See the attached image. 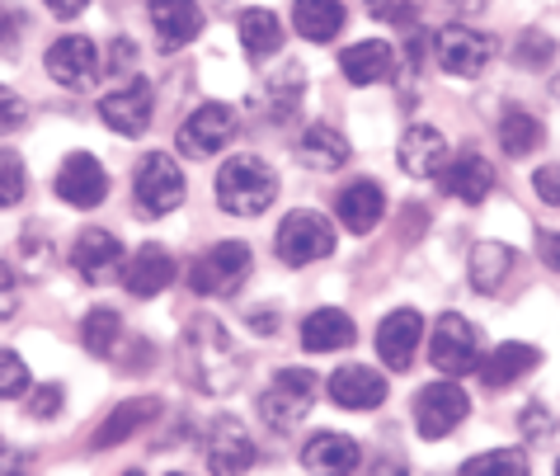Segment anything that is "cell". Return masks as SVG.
<instances>
[{"instance_id":"obj_12","label":"cell","mask_w":560,"mask_h":476,"mask_svg":"<svg viewBox=\"0 0 560 476\" xmlns=\"http://www.w3.org/2000/svg\"><path fill=\"white\" fill-rule=\"evenodd\" d=\"M151 114H155V100H151V81H142V76H132L128 85L108 90L100 100V118L118 137H142L151 128Z\"/></svg>"},{"instance_id":"obj_2","label":"cell","mask_w":560,"mask_h":476,"mask_svg":"<svg viewBox=\"0 0 560 476\" xmlns=\"http://www.w3.org/2000/svg\"><path fill=\"white\" fill-rule=\"evenodd\" d=\"M278 198V175L259 156H231L217 171V204L236 218H259Z\"/></svg>"},{"instance_id":"obj_51","label":"cell","mask_w":560,"mask_h":476,"mask_svg":"<svg viewBox=\"0 0 560 476\" xmlns=\"http://www.w3.org/2000/svg\"><path fill=\"white\" fill-rule=\"evenodd\" d=\"M250 321H255V330H259V335H273V330H278V312H255Z\"/></svg>"},{"instance_id":"obj_9","label":"cell","mask_w":560,"mask_h":476,"mask_svg":"<svg viewBox=\"0 0 560 476\" xmlns=\"http://www.w3.org/2000/svg\"><path fill=\"white\" fill-rule=\"evenodd\" d=\"M433 57H439V67L447 76L471 81V76H480L490 67L494 38L480 34V28H471V24H447V28H439V38H433Z\"/></svg>"},{"instance_id":"obj_10","label":"cell","mask_w":560,"mask_h":476,"mask_svg":"<svg viewBox=\"0 0 560 476\" xmlns=\"http://www.w3.org/2000/svg\"><path fill=\"white\" fill-rule=\"evenodd\" d=\"M466 416H471V396L457 382H429L415 392V425L424 439H447Z\"/></svg>"},{"instance_id":"obj_24","label":"cell","mask_w":560,"mask_h":476,"mask_svg":"<svg viewBox=\"0 0 560 476\" xmlns=\"http://www.w3.org/2000/svg\"><path fill=\"white\" fill-rule=\"evenodd\" d=\"M439 184H443V194L462 198V204H486L490 189H494V165L486 156H476V151H466V156L443 165Z\"/></svg>"},{"instance_id":"obj_48","label":"cell","mask_w":560,"mask_h":476,"mask_svg":"<svg viewBox=\"0 0 560 476\" xmlns=\"http://www.w3.org/2000/svg\"><path fill=\"white\" fill-rule=\"evenodd\" d=\"M0 476H34V457L28 453H5L0 457Z\"/></svg>"},{"instance_id":"obj_23","label":"cell","mask_w":560,"mask_h":476,"mask_svg":"<svg viewBox=\"0 0 560 476\" xmlns=\"http://www.w3.org/2000/svg\"><path fill=\"white\" fill-rule=\"evenodd\" d=\"M339 71H345L349 85H382L396 76V48L382 38H363V43H353V48H345Z\"/></svg>"},{"instance_id":"obj_7","label":"cell","mask_w":560,"mask_h":476,"mask_svg":"<svg viewBox=\"0 0 560 476\" xmlns=\"http://www.w3.org/2000/svg\"><path fill=\"white\" fill-rule=\"evenodd\" d=\"M236 128H241L236 109H231V104L208 100V104H198V109L179 123V151H184V156H194V161H208L222 147H231Z\"/></svg>"},{"instance_id":"obj_11","label":"cell","mask_w":560,"mask_h":476,"mask_svg":"<svg viewBox=\"0 0 560 476\" xmlns=\"http://www.w3.org/2000/svg\"><path fill=\"white\" fill-rule=\"evenodd\" d=\"M208 472L212 476H245L255 463H259V449H255V439L245 434V425L241 420H231V416H222V420H212V429H208Z\"/></svg>"},{"instance_id":"obj_20","label":"cell","mask_w":560,"mask_h":476,"mask_svg":"<svg viewBox=\"0 0 560 476\" xmlns=\"http://www.w3.org/2000/svg\"><path fill=\"white\" fill-rule=\"evenodd\" d=\"M147 14L155 24L161 53H179L184 43H194L198 34H203V10H198L194 0H151Z\"/></svg>"},{"instance_id":"obj_54","label":"cell","mask_w":560,"mask_h":476,"mask_svg":"<svg viewBox=\"0 0 560 476\" xmlns=\"http://www.w3.org/2000/svg\"><path fill=\"white\" fill-rule=\"evenodd\" d=\"M170 476H189V472H170Z\"/></svg>"},{"instance_id":"obj_33","label":"cell","mask_w":560,"mask_h":476,"mask_svg":"<svg viewBox=\"0 0 560 476\" xmlns=\"http://www.w3.org/2000/svg\"><path fill=\"white\" fill-rule=\"evenodd\" d=\"M81 345L95 359H108L122 345V316L114 312V306H95V312L81 321Z\"/></svg>"},{"instance_id":"obj_25","label":"cell","mask_w":560,"mask_h":476,"mask_svg":"<svg viewBox=\"0 0 560 476\" xmlns=\"http://www.w3.org/2000/svg\"><path fill=\"white\" fill-rule=\"evenodd\" d=\"M541 363V349H533V345H518V340H509V345H494L486 359H480V382H486L490 392H500V387H509V382H518V378H527L533 368Z\"/></svg>"},{"instance_id":"obj_35","label":"cell","mask_w":560,"mask_h":476,"mask_svg":"<svg viewBox=\"0 0 560 476\" xmlns=\"http://www.w3.org/2000/svg\"><path fill=\"white\" fill-rule=\"evenodd\" d=\"M302 90H306V76H302V67H283L278 76H269V100H273V118H288L292 109H298Z\"/></svg>"},{"instance_id":"obj_30","label":"cell","mask_w":560,"mask_h":476,"mask_svg":"<svg viewBox=\"0 0 560 476\" xmlns=\"http://www.w3.org/2000/svg\"><path fill=\"white\" fill-rule=\"evenodd\" d=\"M513 269V251L504 241H480L471 251V265H466V274H471V288L476 293H494Z\"/></svg>"},{"instance_id":"obj_49","label":"cell","mask_w":560,"mask_h":476,"mask_svg":"<svg viewBox=\"0 0 560 476\" xmlns=\"http://www.w3.org/2000/svg\"><path fill=\"white\" fill-rule=\"evenodd\" d=\"M85 5H90V0H48V10L57 14V20H75Z\"/></svg>"},{"instance_id":"obj_17","label":"cell","mask_w":560,"mask_h":476,"mask_svg":"<svg viewBox=\"0 0 560 476\" xmlns=\"http://www.w3.org/2000/svg\"><path fill=\"white\" fill-rule=\"evenodd\" d=\"M48 76L67 90H85L100 76V53L85 34H67L48 48Z\"/></svg>"},{"instance_id":"obj_37","label":"cell","mask_w":560,"mask_h":476,"mask_svg":"<svg viewBox=\"0 0 560 476\" xmlns=\"http://www.w3.org/2000/svg\"><path fill=\"white\" fill-rule=\"evenodd\" d=\"M513 61H518V67H547V61H556V38L541 34V28H527V34L513 43Z\"/></svg>"},{"instance_id":"obj_1","label":"cell","mask_w":560,"mask_h":476,"mask_svg":"<svg viewBox=\"0 0 560 476\" xmlns=\"http://www.w3.org/2000/svg\"><path fill=\"white\" fill-rule=\"evenodd\" d=\"M179 368H184V378H189L198 392H208V396L231 392L241 382V373H245L236 345H231V335L222 330V321L217 316H194L189 326H184V335H179Z\"/></svg>"},{"instance_id":"obj_3","label":"cell","mask_w":560,"mask_h":476,"mask_svg":"<svg viewBox=\"0 0 560 476\" xmlns=\"http://www.w3.org/2000/svg\"><path fill=\"white\" fill-rule=\"evenodd\" d=\"M311 396H316V373H311V368H283V373H273L269 392H264L259 416L273 434H298V425L311 416V406H316Z\"/></svg>"},{"instance_id":"obj_5","label":"cell","mask_w":560,"mask_h":476,"mask_svg":"<svg viewBox=\"0 0 560 476\" xmlns=\"http://www.w3.org/2000/svg\"><path fill=\"white\" fill-rule=\"evenodd\" d=\"M273 251L283 265L292 269H302V265H316V259H325L335 251V227L320 218V212H311V208H298V212H288L283 227H278V236H273Z\"/></svg>"},{"instance_id":"obj_52","label":"cell","mask_w":560,"mask_h":476,"mask_svg":"<svg viewBox=\"0 0 560 476\" xmlns=\"http://www.w3.org/2000/svg\"><path fill=\"white\" fill-rule=\"evenodd\" d=\"M122 476H147V472H137V467H132V472H122Z\"/></svg>"},{"instance_id":"obj_21","label":"cell","mask_w":560,"mask_h":476,"mask_svg":"<svg viewBox=\"0 0 560 476\" xmlns=\"http://www.w3.org/2000/svg\"><path fill=\"white\" fill-rule=\"evenodd\" d=\"M161 420V402L155 396H132V402H118V410H108L104 425L95 429V439H90V449L104 453V449H118V443H128L132 434H142L147 425Z\"/></svg>"},{"instance_id":"obj_19","label":"cell","mask_w":560,"mask_h":476,"mask_svg":"<svg viewBox=\"0 0 560 476\" xmlns=\"http://www.w3.org/2000/svg\"><path fill=\"white\" fill-rule=\"evenodd\" d=\"M71 265L85 283H104V279H114L122 265V245L114 232H104V227H85L71 245Z\"/></svg>"},{"instance_id":"obj_45","label":"cell","mask_w":560,"mask_h":476,"mask_svg":"<svg viewBox=\"0 0 560 476\" xmlns=\"http://www.w3.org/2000/svg\"><path fill=\"white\" fill-rule=\"evenodd\" d=\"M132 61H137V43L132 38H114L108 43V71H132Z\"/></svg>"},{"instance_id":"obj_16","label":"cell","mask_w":560,"mask_h":476,"mask_svg":"<svg viewBox=\"0 0 560 476\" xmlns=\"http://www.w3.org/2000/svg\"><path fill=\"white\" fill-rule=\"evenodd\" d=\"M325 387H330V402L339 410H377L386 402V378L377 373V368H368V363L335 368Z\"/></svg>"},{"instance_id":"obj_4","label":"cell","mask_w":560,"mask_h":476,"mask_svg":"<svg viewBox=\"0 0 560 476\" xmlns=\"http://www.w3.org/2000/svg\"><path fill=\"white\" fill-rule=\"evenodd\" d=\"M132 198H137V212H142V218H165V212H175L184 204V175H179L175 156L151 151V156L137 161Z\"/></svg>"},{"instance_id":"obj_22","label":"cell","mask_w":560,"mask_h":476,"mask_svg":"<svg viewBox=\"0 0 560 476\" xmlns=\"http://www.w3.org/2000/svg\"><path fill=\"white\" fill-rule=\"evenodd\" d=\"M396 161L406 175H439L447 165V137L439 128H429V123H415V128H406V137H400L396 147Z\"/></svg>"},{"instance_id":"obj_26","label":"cell","mask_w":560,"mask_h":476,"mask_svg":"<svg viewBox=\"0 0 560 476\" xmlns=\"http://www.w3.org/2000/svg\"><path fill=\"white\" fill-rule=\"evenodd\" d=\"M339 222H345V232L353 236H368L372 227L382 222V212H386V194H382V184H372V179H353L345 194H339Z\"/></svg>"},{"instance_id":"obj_50","label":"cell","mask_w":560,"mask_h":476,"mask_svg":"<svg viewBox=\"0 0 560 476\" xmlns=\"http://www.w3.org/2000/svg\"><path fill=\"white\" fill-rule=\"evenodd\" d=\"M377 476H410V472H406V463H400V457L392 453V457H377Z\"/></svg>"},{"instance_id":"obj_14","label":"cell","mask_w":560,"mask_h":476,"mask_svg":"<svg viewBox=\"0 0 560 476\" xmlns=\"http://www.w3.org/2000/svg\"><path fill=\"white\" fill-rule=\"evenodd\" d=\"M57 194H61V204H71V208H100L104 194H108L104 165L90 156V151H75V156H67L57 171Z\"/></svg>"},{"instance_id":"obj_31","label":"cell","mask_w":560,"mask_h":476,"mask_svg":"<svg viewBox=\"0 0 560 476\" xmlns=\"http://www.w3.org/2000/svg\"><path fill=\"white\" fill-rule=\"evenodd\" d=\"M241 48L250 53L255 61L259 57H273L278 48H283V24H278V14L273 10H241Z\"/></svg>"},{"instance_id":"obj_42","label":"cell","mask_w":560,"mask_h":476,"mask_svg":"<svg viewBox=\"0 0 560 476\" xmlns=\"http://www.w3.org/2000/svg\"><path fill=\"white\" fill-rule=\"evenodd\" d=\"M20 312V279H14V269L0 259V321H10Z\"/></svg>"},{"instance_id":"obj_53","label":"cell","mask_w":560,"mask_h":476,"mask_svg":"<svg viewBox=\"0 0 560 476\" xmlns=\"http://www.w3.org/2000/svg\"><path fill=\"white\" fill-rule=\"evenodd\" d=\"M5 453H10V449H5V439H0V457H5Z\"/></svg>"},{"instance_id":"obj_38","label":"cell","mask_w":560,"mask_h":476,"mask_svg":"<svg viewBox=\"0 0 560 476\" xmlns=\"http://www.w3.org/2000/svg\"><path fill=\"white\" fill-rule=\"evenodd\" d=\"M28 392V368L14 349H0V402H14V396Z\"/></svg>"},{"instance_id":"obj_41","label":"cell","mask_w":560,"mask_h":476,"mask_svg":"<svg viewBox=\"0 0 560 476\" xmlns=\"http://www.w3.org/2000/svg\"><path fill=\"white\" fill-rule=\"evenodd\" d=\"M24 123H28V104L14 95V90L0 85V137L14 132V128H24Z\"/></svg>"},{"instance_id":"obj_39","label":"cell","mask_w":560,"mask_h":476,"mask_svg":"<svg viewBox=\"0 0 560 476\" xmlns=\"http://www.w3.org/2000/svg\"><path fill=\"white\" fill-rule=\"evenodd\" d=\"M368 14H372L377 24L415 28V20H419V0H368Z\"/></svg>"},{"instance_id":"obj_47","label":"cell","mask_w":560,"mask_h":476,"mask_svg":"<svg viewBox=\"0 0 560 476\" xmlns=\"http://www.w3.org/2000/svg\"><path fill=\"white\" fill-rule=\"evenodd\" d=\"M537 251H541V265L560 274V232H541L537 236Z\"/></svg>"},{"instance_id":"obj_6","label":"cell","mask_w":560,"mask_h":476,"mask_svg":"<svg viewBox=\"0 0 560 476\" xmlns=\"http://www.w3.org/2000/svg\"><path fill=\"white\" fill-rule=\"evenodd\" d=\"M245 274H250V245H245V241H217L212 251H203L189 265V288L198 298L236 293Z\"/></svg>"},{"instance_id":"obj_13","label":"cell","mask_w":560,"mask_h":476,"mask_svg":"<svg viewBox=\"0 0 560 476\" xmlns=\"http://www.w3.org/2000/svg\"><path fill=\"white\" fill-rule=\"evenodd\" d=\"M419 335H424V316L415 306H396L392 316H382L377 326V355L392 373H406L415 363V349H419Z\"/></svg>"},{"instance_id":"obj_43","label":"cell","mask_w":560,"mask_h":476,"mask_svg":"<svg viewBox=\"0 0 560 476\" xmlns=\"http://www.w3.org/2000/svg\"><path fill=\"white\" fill-rule=\"evenodd\" d=\"M57 410H61V387H57V382H48V387L34 392V402H28V416H34V420H52Z\"/></svg>"},{"instance_id":"obj_32","label":"cell","mask_w":560,"mask_h":476,"mask_svg":"<svg viewBox=\"0 0 560 476\" xmlns=\"http://www.w3.org/2000/svg\"><path fill=\"white\" fill-rule=\"evenodd\" d=\"M547 142V128L533 118V114H523V109H509L500 118V147H504V156H533V151Z\"/></svg>"},{"instance_id":"obj_55","label":"cell","mask_w":560,"mask_h":476,"mask_svg":"<svg viewBox=\"0 0 560 476\" xmlns=\"http://www.w3.org/2000/svg\"><path fill=\"white\" fill-rule=\"evenodd\" d=\"M556 476H560V463H556Z\"/></svg>"},{"instance_id":"obj_29","label":"cell","mask_w":560,"mask_h":476,"mask_svg":"<svg viewBox=\"0 0 560 476\" xmlns=\"http://www.w3.org/2000/svg\"><path fill=\"white\" fill-rule=\"evenodd\" d=\"M345 20H349L345 0H298V5H292V24H298V34L311 43H330L339 28H345Z\"/></svg>"},{"instance_id":"obj_40","label":"cell","mask_w":560,"mask_h":476,"mask_svg":"<svg viewBox=\"0 0 560 476\" xmlns=\"http://www.w3.org/2000/svg\"><path fill=\"white\" fill-rule=\"evenodd\" d=\"M518 429H523V439H527V443H541V439H551L556 420H551V410H547V406H527L523 416H518Z\"/></svg>"},{"instance_id":"obj_15","label":"cell","mask_w":560,"mask_h":476,"mask_svg":"<svg viewBox=\"0 0 560 476\" xmlns=\"http://www.w3.org/2000/svg\"><path fill=\"white\" fill-rule=\"evenodd\" d=\"M175 274H179V265L165 245H137L128 255V265H122V288H128L132 298H155L175 283Z\"/></svg>"},{"instance_id":"obj_36","label":"cell","mask_w":560,"mask_h":476,"mask_svg":"<svg viewBox=\"0 0 560 476\" xmlns=\"http://www.w3.org/2000/svg\"><path fill=\"white\" fill-rule=\"evenodd\" d=\"M24 189H28V175H24L20 151L0 147V208H14L24 198Z\"/></svg>"},{"instance_id":"obj_8","label":"cell","mask_w":560,"mask_h":476,"mask_svg":"<svg viewBox=\"0 0 560 476\" xmlns=\"http://www.w3.org/2000/svg\"><path fill=\"white\" fill-rule=\"evenodd\" d=\"M429 363L447 378H466L480 368V335L466 316L447 312L439 326H433V340H429Z\"/></svg>"},{"instance_id":"obj_46","label":"cell","mask_w":560,"mask_h":476,"mask_svg":"<svg viewBox=\"0 0 560 476\" xmlns=\"http://www.w3.org/2000/svg\"><path fill=\"white\" fill-rule=\"evenodd\" d=\"M20 34H24V20H20V14H14V10L0 5V53L14 48V43H20Z\"/></svg>"},{"instance_id":"obj_18","label":"cell","mask_w":560,"mask_h":476,"mask_svg":"<svg viewBox=\"0 0 560 476\" xmlns=\"http://www.w3.org/2000/svg\"><path fill=\"white\" fill-rule=\"evenodd\" d=\"M363 463V449L349 434H335V429H320L302 443V467L311 476H353Z\"/></svg>"},{"instance_id":"obj_34","label":"cell","mask_w":560,"mask_h":476,"mask_svg":"<svg viewBox=\"0 0 560 476\" xmlns=\"http://www.w3.org/2000/svg\"><path fill=\"white\" fill-rule=\"evenodd\" d=\"M527 453L523 449H494V453H476L466 457L457 476H527Z\"/></svg>"},{"instance_id":"obj_44","label":"cell","mask_w":560,"mask_h":476,"mask_svg":"<svg viewBox=\"0 0 560 476\" xmlns=\"http://www.w3.org/2000/svg\"><path fill=\"white\" fill-rule=\"evenodd\" d=\"M533 189L541 194V204L560 208V165H541V171L533 175Z\"/></svg>"},{"instance_id":"obj_28","label":"cell","mask_w":560,"mask_h":476,"mask_svg":"<svg viewBox=\"0 0 560 476\" xmlns=\"http://www.w3.org/2000/svg\"><path fill=\"white\" fill-rule=\"evenodd\" d=\"M353 345V321L339 306H320L302 321V349L306 355H330V349Z\"/></svg>"},{"instance_id":"obj_27","label":"cell","mask_w":560,"mask_h":476,"mask_svg":"<svg viewBox=\"0 0 560 476\" xmlns=\"http://www.w3.org/2000/svg\"><path fill=\"white\" fill-rule=\"evenodd\" d=\"M298 161L306 165V171H320V175L345 171V161H349L345 132H335L330 123H311V128L298 137Z\"/></svg>"}]
</instances>
